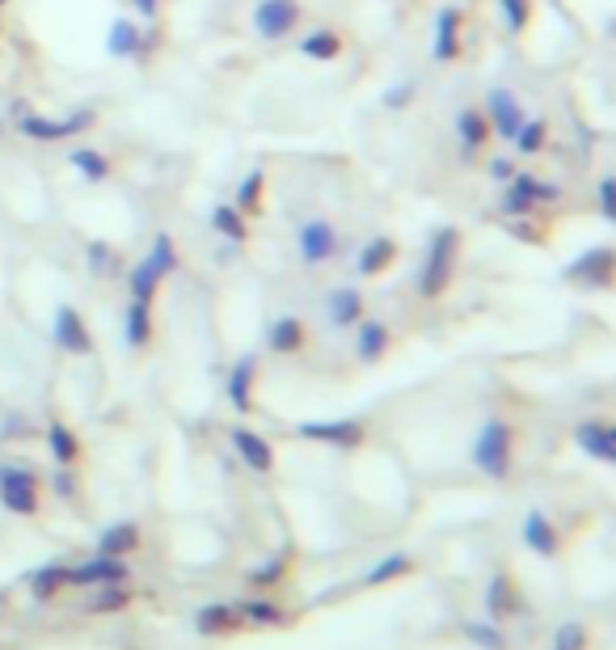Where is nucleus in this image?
Segmentation results:
<instances>
[{"label": "nucleus", "instance_id": "nucleus-13", "mask_svg": "<svg viewBox=\"0 0 616 650\" xmlns=\"http://www.w3.org/2000/svg\"><path fill=\"white\" fill-rule=\"evenodd\" d=\"M233 452L241 457V465H249L254 473H270L275 469V448L262 439L258 431H249V427H233Z\"/></svg>", "mask_w": 616, "mask_h": 650}, {"label": "nucleus", "instance_id": "nucleus-43", "mask_svg": "<svg viewBox=\"0 0 616 650\" xmlns=\"http://www.w3.org/2000/svg\"><path fill=\"white\" fill-rule=\"evenodd\" d=\"M89 270L94 275H119V254L106 242H94L89 245Z\"/></svg>", "mask_w": 616, "mask_h": 650}, {"label": "nucleus", "instance_id": "nucleus-47", "mask_svg": "<svg viewBox=\"0 0 616 650\" xmlns=\"http://www.w3.org/2000/svg\"><path fill=\"white\" fill-rule=\"evenodd\" d=\"M532 228H537V224H528V216H520V220H507V233H511V237H523V242H541V237H537Z\"/></svg>", "mask_w": 616, "mask_h": 650}, {"label": "nucleus", "instance_id": "nucleus-12", "mask_svg": "<svg viewBox=\"0 0 616 650\" xmlns=\"http://www.w3.org/2000/svg\"><path fill=\"white\" fill-rule=\"evenodd\" d=\"M127 578V562L123 557L97 554L81 566H68V587H102V583H123Z\"/></svg>", "mask_w": 616, "mask_h": 650}, {"label": "nucleus", "instance_id": "nucleus-25", "mask_svg": "<svg viewBox=\"0 0 616 650\" xmlns=\"http://www.w3.org/2000/svg\"><path fill=\"white\" fill-rule=\"evenodd\" d=\"M194 629H199L203 638L237 629V612H233V604H203V608L194 612Z\"/></svg>", "mask_w": 616, "mask_h": 650}, {"label": "nucleus", "instance_id": "nucleus-21", "mask_svg": "<svg viewBox=\"0 0 616 650\" xmlns=\"http://www.w3.org/2000/svg\"><path fill=\"white\" fill-rule=\"evenodd\" d=\"M452 131H456V140H460L465 161L474 157L477 148H486V140H490V122H486V115H481V110H460Z\"/></svg>", "mask_w": 616, "mask_h": 650}, {"label": "nucleus", "instance_id": "nucleus-49", "mask_svg": "<svg viewBox=\"0 0 616 650\" xmlns=\"http://www.w3.org/2000/svg\"><path fill=\"white\" fill-rule=\"evenodd\" d=\"M511 173H516V161H507V157H495V161H490V178H495V182H507Z\"/></svg>", "mask_w": 616, "mask_h": 650}, {"label": "nucleus", "instance_id": "nucleus-9", "mask_svg": "<svg viewBox=\"0 0 616 650\" xmlns=\"http://www.w3.org/2000/svg\"><path fill=\"white\" fill-rule=\"evenodd\" d=\"M296 22H300L296 0H258V9H254V30L262 39H284V34H291Z\"/></svg>", "mask_w": 616, "mask_h": 650}, {"label": "nucleus", "instance_id": "nucleus-11", "mask_svg": "<svg viewBox=\"0 0 616 650\" xmlns=\"http://www.w3.org/2000/svg\"><path fill=\"white\" fill-rule=\"evenodd\" d=\"M574 444H578L592 460H599V465H613L616 460V431H613V423H604V418L578 423V427H574Z\"/></svg>", "mask_w": 616, "mask_h": 650}, {"label": "nucleus", "instance_id": "nucleus-17", "mask_svg": "<svg viewBox=\"0 0 616 650\" xmlns=\"http://www.w3.org/2000/svg\"><path fill=\"white\" fill-rule=\"evenodd\" d=\"M254 376H258V360L254 355H241L233 363V372H229V402L237 414H249L254 406Z\"/></svg>", "mask_w": 616, "mask_h": 650}, {"label": "nucleus", "instance_id": "nucleus-14", "mask_svg": "<svg viewBox=\"0 0 616 650\" xmlns=\"http://www.w3.org/2000/svg\"><path fill=\"white\" fill-rule=\"evenodd\" d=\"M435 64H452L460 55V9H439L435 13Z\"/></svg>", "mask_w": 616, "mask_h": 650}, {"label": "nucleus", "instance_id": "nucleus-8", "mask_svg": "<svg viewBox=\"0 0 616 650\" xmlns=\"http://www.w3.org/2000/svg\"><path fill=\"white\" fill-rule=\"evenodd\" d=\"M51 338H55V347H60L64 355H89V351H94V338L85 330V317L76 313L72 305H60V309H55Z\"/></svg>", "mask_w": 616, "mask_h": 650}, {"label": "nucleus", "instance_id": "nucleus-37", "mask_svg": "<svg viewBox=\"0 0 616 650\" xmlns=\"http://www.w3.org/2000/svg\"><path fill=\"white\" fill-rule=\"evenodd\" d=\"M127 288H131V300L152 305V296H157V288H161V275H157L148 263H136V270L127 275Z\"/></svg>", "mask_w": 616, "mask_h": 650}, {"label": "nucleus", "instance_id": "nucleus-16", "mask_svg": "<svg viewBox=\"0 0 616 650\" xmlns=\"http://www.w3.org/2000/svg\"><path fill=\"white\" fill-rule=\"evenodd\" d=\"M520 608H523V596L511 587V578L498 571V575L490 578V587H486V617L498 626V621H507V617L520 612Z\"/></svg>", "mask_w": 616, "mask_h": 650}, {"label": "nucleus", "instance_id": "nucleus-41", "mask_svg": "<svg viewBox=\"0 0 616 650\" xmlns=\"http://www.w3.org/2000/svg\"><path fill=\"white\" fill-rule=\"evenodd\" d=\"M553 650H587V626L583 621H562L553 629Z\"/></svg>", "mask_w": 616, "mask_h": 650}, {"label": "nucleus", "instance_id": "nucleus-40", "mask_svg": "<svg viewBox=\"0 0 616 650\" xmlns=\"http://www.w3.org/2000/svg\"><path fill=\"white\" fill-rule=\"evenodd\" d=\"M495 4H498V13H502V22H507L511 34L528 30V22H532V0H495Z\"/></svg>", "mask_w": 616, "mask_h": 650}, {"label": "nucleus", "instance_id": "nucleus-42", "mask_svg": "<svg viewBox=\"0 0 616 650\" xmlns=\"http://www.w3.org/2000/svg\"><path fill=\"white\" fill-rule=\"evenodd\" d=\"M284 575H287V557L275 554L270 562H262V566H254V571H249V587H275V583H279Z\"/></svg>", "mask_w": 616, "mask_h": 650}, {"label": "nucleus", "instance_id": "nucleus-39", "mask_svg": "<svg viewBox=\"0 0 616 650\" xmlns=\"http://www.w3.org/2000/svg\"><path fill=\"white\" fill-rule=\"evenodd\" d=\"M511 145L520 148L523 157H532V152H541L549 145V122L545 119H523V127L516 131V140Z\"/></svg>", "mask_w": 616, "mask_h": 650}, {"label": "nucleus", "instance_id": "nucleus-38", "mask_svg": "<svg viewBox=\"0 0 616 650\" xmlns=\"http://www.w3.org/2000/svg\"><path fill=\"white\" fill-rule=\"evenodd\" d=\"M127 604H131V592H127L123 583H102V592H97V596H89V604H85V608L102 617V612H119V608H127Z\"/></svg>", "mask_w": 616, "mask_h": 650}, {"label": "nucleus", "instance_id": "nucleus-22", "mask_svg": "<svg viewBox=\"0 0 616 650\" xmlns=\"http://www.w3.org/2000/svg\"><path fill=\"white\" fill-rule=\"evenodd\" d=\"M326 313H330V326L338 330H351L359 317H363V296L355 288H333L326 296Z\"/></svg>", "mask_w": 616, "mask_h": 650}, {"label": "nucleus", "instance_id": "nucleus-48", "mask_svg": "<svg viewBox=\"0 0 616 650\" xmlns=\"http://www.w3.org/2000/svg\"><path fill=\"white\" fill-rule=\"evenodd\" d=\"M410 97H414V89H410V85H397L393 94H384V106H389V110H402V106H410Z\"/></svg>", "mask_w": 616, "mask_h": 650}, {"label": "nucleus", "instance_id": "nucleus-26", "mask_svg": "<svg viewBox=\"0 0 616 650\" xmlns=\"http://www.w3.org/2000/svg\"><path fill=\"white\" fill-rule=\"evenodd\" d=\"M64 587H68V566H64V562H47V566H39V571L30 575L34 600H51V596H60Z\"/></svg>", "mask_w": 616, "mask_h": 650}, {"label": "nucleus", "instance_id": "nucleus-28", "mask_svg": "<svg viewBox=\"0 0 616 650\" xmlns=\"http://www.w3.org/2000/svg\"><path fill=\"white\" fill-rule=\"evenodd\" d=\"M47 448H51V457H55L60 469H72L76 457H81V439H76L64 423H47Z\"/></svg>", "mask_w": 616, "mask_h": 650}, {"label": "nucleus", "instance_id": "nucleus-5", "mask_svg": "<svg viewBox=\"0 0 616 650\" xmlns=\"http://www.w3.org/2000/svg\"><path fill=\"white\" fill-rule=\"evenodd\" d=\"M613 266H616L613 245H595V249L578 254L566 266V279L570 284H583V288H608L613 284Z\"/></svg>", "mask_w": 616, "mask_h": 650}, {"label": "nucleus", "instance_id": "nucleus-35", "mask_svg": "<svg viewBox=\"0 0 616 650\" xmlns=\"http://www.w3.org/2000/svg\"><path fill=\"white\" fill-rule=\"evenodd\" d=\"M144 263L152 266L161 279H169V275L178 270V249H173V242H169L166 233H157V237H152V249L144 254Z\"/></svg>", "mask_w": 616, "mask_h": 650}, {"label": "nucleus", "instance_id": "nucleus-51", "mask_svg": "<svg viewBox=\"0 0 616 650\" xmlns=\"http://www.w3.org/2000/svg\"><path fill=\"white\" fill-rule=\"evenodd\" d=\"M136 9H140L144 18H157V9H161V0H131Z\"/></svg>", "mask_w": 616, "mask_h": 650}, {"label": "nucleus", "instance_id": "nucleus-33", "mask_svg": "<svg viewBox=\"0 0 616 650\" xmlns=\"http://www.w3.org/2000/svg\"><path fill=\"white\" fill-rule=\"evenodd\" d=\"M410 566H414V562H410V554H389V557H380L376 566H372V571L363 575V583H368V587H380V583H393V578L410 575Z\"/></svg>", "mask_w": 616, "mask_h": 650}, {"label": "nucleus", "instance_id": "nucleus-19", "mask_svg": "<svg viewBox=\"0 0 616 650\" xmlns=\"http://www.w3.org/2000/svg\"><path fill=\"white\" fill-rule=\"evenodd\" d=\"M266 347H270L275 355H296V351L305 347V321H300V317H275V321L266 326Z\"/></svg>", "mask_w": 616, "mask_h": 650}, {"label": "nucleus", "instance_id": "nucleus-10", "mask_svg": "<svg viewBox=\"0 0 616 650\" xmlns=\"http://www.w3.org/2000/svg\"><path fill=\"white\" fill-rule=\"evenodd\" d=\"M300 439H317V444H330V448H355L363 439V423L355 418H330V423H300L296 427Z\"/></svg>", "mask_w": 616, "mask_h": 650}, {"label": "nucleus", "instance_id": "nucleus-24", "mask_svg": "<svg viewBox=\"0 0 616 650\" xmlns=\"http://www.w3.org/2000/svg\"><path fill=\"white\" fill-rule=\"evenodd\" d=\"M233 612H237V626H284L287 621L284 608L270 600H241L233 604Z\"/></svg>", "mask_w": 616, "mask_h": 650}, {"label": "nucleus", "instance_id": "nucleus-30", "mask_svg": "<svg viewBox=\"0 0 616 650\" xmlns=\"http://www.w3.org/2000/svg\"><path fill=\"white\" fill-rule=\"evenodd\" d=\"M106 51L115 55V60H127V55H140L144 51V39H140V30L131 22H115L110 25V34H106Z\"/></svg>", "mask_w": 616, "mask_h": 650}, {"label": "nucleus", "instance_id": "nucleus-4", "mask_svg": "<svg viewBox=\"0 0 616 650\" xmlns=\"http://www.w3.org/2000/svg\"><path fill=\"white\" fill-rule=\"evenodd\" d=\"M296 249H300L305 266H326L338 254V228L330 220H305L296 228Z\"/></svg>", "mask_w": 616, "mask_h": 650}, {"label": "nucleus", "instance_id": "nucleus-45", "mask_svg": "<svg viewBox=\"0 0 616 650\" xmlns=\"http://www.w3.org/2000/svg\"><path fill=\"white\" fill-rule=\"evenodd\" d=\"M599 216L616 220V182L613 178H604V182H599Z\"/></svg>", "mask_w": 616, "mask_h": 650}, {"label": "nucleus", "instance_id": "nucleus-3", "mask_svg": "<svg viewBox=\"0 0 616 650\" xmlns=\"http://www.w3.org/2000/svg\"><path fill=\"white\" fill-rule=\"evenodd\" d=\"M0 503L13 515H34L39 511V478L22 465H0Z\"/></svg>", "mask_w": 616, "mask_h": 650}, {"label": "nucleus", "instance_id": "nucleus-50", "mask_svg": "<svg viewBox=\"0 0 616 650\" xmlns=\"http://www.w3.org/2000/svg\"><path fill=\"white\" fill-rule=\"evenodd\" d=\"M55 494H60V499H72V494H76V482H72L68 469H60V473H55Z\"/></svg>", "mask_w": 616, "mask_h": 650}, {"label": "nucleus", "instance_id": "nucleus-15", "mask_svg": "<svg viewBox=\"0 0 616 650\" xmlns=\"http://www.w3.org/2000/svg\"><path fill=\"white\" fill-rule=\"evenodd\" d=\"M520 536H523V545H528L537 557L557 554V529H553V520H549L545 511H528V515H523Z\"/></svg>", "mask_w": 616, "mask_h": 650}, {"label": "nucleus", "instance_id": "nucleus-29", "mask_svg": "<svg viewBox=\"0 0 616 650\" xmlns=\"http://www.w3.org/2000/svg\"><path fill=\"white\" fill-rule=\"evenodd\" d=\"M123 330H127V347H148V338H152V305H140V300H131L127 305V317H123Z\"/></svg>", "mask_w": 616, "mask_h": 650}, {"label": "nucleus", "instance_id": "nucleus-32", "mask_svg": "<svg viewBox=\"0 0 616 650\" xmlns=\"http://www.w3.org/2000/svg\"><path fill=\"white\" fill-rule=\"evenodd\" d=\"M68 161H72V169H76L81 178H89V182H106V178H110V161H106L97 148H76Z\"/></svg>", "mask_w": 616, "mask_h": 650}, {"label": "nucleus", "instance_id": "nucleus-1", "mask_svg": "<svg viewBox=\"0 0 616 650\" xmlns=\"http://www.w3.org/2000/svg\"><path fill=\"white\" fill-rule=\"evenodd\" d=\"M456 254H460V233L456 228H435L427 258L418 266V296L423 300H439L448 291L452 275H456Z\"/></svg>", "mask_w": 616, "mask_h": 650}, {"label": "nucleus", "instance_id": "nucleus-36", "mask_svg": "<svg viewBox=\"0 0 616 650\" xmlns=\"http://www.w3.org/2000/svg\"><path fill=\"white\" fill-rule=\"evenodd\" d=\"M460 633L481 650H507V638H502V629L495 621H460Z\"/></svg>", "mask_w": 616, "mask_h": 650}, {"label": "nucleus", "instance_id": "nucleus-52", "mask_svg": "<svg viewBox=\"0 0 616 650\" xmlns=\"http://www.w3.org/2000/svg\"><path fill=\"white\" fill-rule=\"evenodd\" d=\"M0 4H4V0H0Z\"/></svg>", "mask_w": 616, "mask_h": 650}, {"label": "nucleus", "instance_id": "nucleus-6", "mask_svg": "<svg viewBox=\"0 0 616 650\" xmlns=\"http://www.w3.org/2000/svg\"><path fill=\"white\" fill-rule=\"evenodd\" d=\"M94 122V110H76V115H68V119H43V115H22L18 119V131H22L25 140H47V145H55V140H68V136H76V131H85Z\"/></svg>", "mask_w": 616, "mask_h": 650}, {"label": "nucleus", "instance_id": "nucleus-31", "mask_svg": "<svg viewBox=\"0 0 616 650\" xmlns=\"http://www.w3.org/2000/svg\"><path fill=\"white\" fill-rule=\"evenodd\" d=\"M300 51H305L308 60H338L342 55V39L333 30H312V34L300 39Z\"/></svg>", "mask_w": 616, "mask_h": 650}, {"label": "nucleus", "instance_id": "nucleus-23", "mask_svg": "<svg viewBox=\"0 0 616 650\" xmlns=\"http://www.w3.org/2000/svg\"><path fill=\"white\" fill-rule=\"evenodd\" d=\"M131 550H140V529H136L131 520H123V524H110V529L97 536V554L127 557Z\"/></svg>", "mask_w": 616, "mask_h": 650}, {"label": "nucleus", "instance_id": "nucleus-7", "mask_svg": "<svg viewBox=\"0 0 616 650\" xmlns=\"http://www.w3.org/2000/svg\"><path fill=\"white\" fill-rule=\"evenodd\" d=\"M481 115L490 122V136H498V140H516V131L523 127V106L507 89H490Z\"/></svg>", "mask_w": 616, "mask_h": 650}, {"label": "nucleus", "instance_id": "nucleus-46", "mask_svg": "<svg viewBox=\"0 0 616 650\" xmlns=\"http://www.w3.org/2000/svg\"><path fill=\"white\" fill-rule=\"evenodd\" d=\"M532 203H549V207H553V203H562V187H557V182H541V178H537V187H532Z\"/></svg>", "mask_w": 616, "mask_h": 650}, {"label": "nucleus", "instance_id": "nucleus-27", "mask_svg": "<svg viewBox=\"0 0 616 650\" xmlns=\"http://www.w3.org/2000/svg\"><path fill=\"white\" fill-rule=\"evenodd\" d=\"M212 228L220 237H229L233 245L249 242V224H245V212H237L233 203H215L212 207Z\"/></svg>", "mask_w": 616, "mask_h": 650}, {"label": "nucleus", "instance_id": "nucleus-34", "mask_svg": "<svg viewBox=\"0 0 616 650\" xmlns=\"http://www.w3.org/2000/svg\"><path fill=\"white\" fill-rule=\"evenodd\" d=\"M262 187H266V173H262V169H249V173L237 182V199H233V207H237V212H258L262 207Z\"/></svg>", "mask_w": 616, "mask_h": 650}, {"label": "nucleus", "instance_id": "nucleus-20", "mask_svg": "<svg viewBox=\"0 0 616 650\" xmlns=\"http://www.w3.org/2000/svg\"><path fill=\"white\" fill-rule=\"evenodd\" d=\"M355 355L363 363H376V360H384V351H389V326L384 321H363L359 317L355 326Z\"/></svg>", "mask_w": 616, "mask_h": 650}, {"label": "nucleus", "instance_id": "nucleus-18", "mask_svg": "<svg viewBox=\"0 0 616 650\" xmlns=\"http://www.w3.org/2000/svg\"><path fill=\"white\" fill-rule=\"evenodd\" d=\"M393 258H397V242L380 233V237H368V242H363V249H359V258H355V270L363 279H372V275H384Z\"/></svg>", "mask_w": 616, "mask_h": 650}, {"label": "nucleus", "instance_id": "nucleus-2", "mask_svg": "<svg viewBox=\"0 0 616 650\" xmlns=\"http://www.w3.org/2000/svg\"><path fill=\"white\" fill-rule=\"evenodd\" d=\"M511 448H516L511 423H507V418H486L474 439V465L486 478L502 482V478L511 473Z\"/></svg>", "mask_w": 616, "mask_h": 650}, {"label": "nucleus", "instance_id": "nucleus-44", "mask_svg": "<svg viewBox=\"0 0 616 650\" xmlns=\"http://www.w3.org/2000/svg\"><path fill=\"white\" fill-rule=\"evenodd\" d=\"M498 207H502V216H507V220H520V216H532V212H537V203H532V199H528L523 191H511V187L502 191Z\"/></svg>", "mask_w": 616, "mask_h": 650}]
</instances>
